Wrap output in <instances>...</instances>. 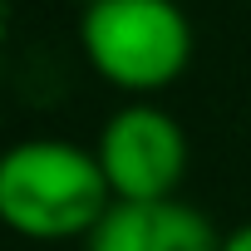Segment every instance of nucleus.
<instances>
[{
    "label": "nucleus",
    "instance_id": "5",
    "mask_svg": "<svg viewBox=\"0 0 251 251\" xmlns=\"http://www.w3.org/2000/svg\"><path fill=\"white\" fill-rule=\"evenodd\" d=\"M217 251H251V222L231 226V231L222 236V246H217Z\"/></svg>",
    "mask_w": 251,
    "mask_h": 251
},
{
    "label": "nucleus",
    "instance_id": "1",
    "mask_svg": "<svg viewBox=\"0 0 251 251\" xmlns=\"http://www.w3.org/2000/svg\"><path fill=\"white\" fill-rule=\"evenodd\" d=\"M108 202L113 187L89 148L64 138H25L0 153V226L25 241L89 236Z\"/></svg>",
    "mask_w": 251,
    "mask_h": 251
},
{
    "label": "nucleus",
    "instance_id": "2",
    "mask_svg": "<svg viewBox=\"0 0 251 251\" xmlns=\"http://www.w3.org/2000/svg\"><path fill=\"white\" fill-rule=\"evenodd\" d=\"M79 45L103 84L123 94H158L192 64V20L177 0H89Z\"/></svg>",
    "mask_w": 251,
    "mask_h": 251
},
{
    "label": "nucleus",
    "instance_id": "4",
    "mask_svg": "<svg viewBox=\"0 0 251 251\" xmlns=\"http://www.w3.org/2000/svg\"><path fill=\"white\" fill-rule=\"evenodd\" d=\"M84 241L89 251H217L222 246L207 212L177 197H143V202L113 197Z\"/></svg>",
    "mask_w": 251,
    "mask_h": 251
},
{
    "label": "nucleus",
    "instance_id": "3",
    "mask_svg": "<svg viewBox=\"0 0 251 251\" xmlns=\"http://www.w3.org/2000/svg\"><path fill=\"white\" fill-rule=\"evenodd\" d=\"M99 168L123 202L177 197L187 177V133L158 103H128L99 128Z\"/></svg>",
    "mask_w": 251,
    "mask_h": 251
}]
</instances>
